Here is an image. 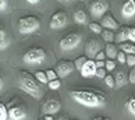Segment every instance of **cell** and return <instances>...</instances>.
Returning <instances> with one entry per match:
<instances>
[{
    "label": "cell",
    "instance_id": "34",
    "mask_svg": "<svg viewBox=\"0 0 135 120\" xmlns=\"http://www.w3.org/2000/svg\"><path fill=\"white\" fill-rule=\"evenodd\" d=\"M106 76H107V70H106V67H103V68H98L96 77H99V78H104Z\"/></svg>",
    "mask_w": 135,
    "mask_h": 120
},
{
    "label": "cell",
    "instance_id": "21",
    "mask_svg": "<svg viewBox=\"0 0 135 120\" xmlns=\"http://www.w3.org/2000/svg\"><path fill=\"white\" fill-rule=\"evenodd\" d=\"M120 49L127 54H135V45L132 43H128V42L120 43Z\"/></svg>",
    "mask_w": 135,
    "mask_h": 120
},
{
    "label": "cell",
    "instance_id": "15",
    "mask_svg": "<svg viewBox=\"0 0 135 120\" xmlns=\"http://www.w3.org/2000/svg\"><path fill=\"white\" fill-rule=\"evenodd\" d=\"M88 14L85 13V10H82V8H79V10H77L75 13H74V21H75L78 25H89V20H88Z\"/></svg>",
    "mask_w": 135,
    "mask_h": 120
},
{
    "label": "cell",
    "instance_id": "33",
    "mask_svg": "<svg viewBox=\"0 0 135 120\" xmlns=\"http://www.w3.org/2000/svg\"><path fill=\"white\" fill-rule=\"evenodd\" d=\"M127 64L131 67H135V54H127Z\"/></svg>",
    "mask_w": 135,
    "mask_h": 120
},
{
    "label": "cell",
    "instance_id": "41",
    "mask_svg": "<svg viewBox=\"0 0 135 120\" xmlns=\"http://www.w3.org/2000/svg\"><path fill=\"white\" fill-rule=\"evenodd\" d=\"M3 89H4V78L2 77V78H0V91L3 92Z\"/></svg>",
    "mask_w": 135,
    "mask_h": 120
},
{
    "label": "cell",
    "instance_id": "5",
    "mask_svg": "<svg viewBox=\"0 0 135 120\" xmlns=\"http://www.w3.org/2000/svg\"><path fill=\"white\" fill-rule=\"evenodd\" d=\"M41 28V20L35 16H27L18 20V31L22 35H29L39 31Z\"/></svg>",
    "mask_w": 135,
    "mask_h": 120
},
{
    "label": "cell",
    "instance_id": "12",
    "mask_svg": "<svg viewBox=\"0 0 135 120\" xmlns=\"http://www.w3.org/2000/svg\"><path fill=\"white\" fill-rule=\"evenodd\" d=\"M98 73V66H96V60H92V59H88V62L85 63V66L81 70V76L84 78H89V77H93L96 76Z\"/></svg>",
    "mask_w": 135,
    "mask_h": 120
},
{
    "label": "cell",
    "instance_id": "11",
    "mask_svg": "<svg viewBox=\"0 0 135 120\" xmlns=\"http://www.w3.org/2000/svg\"><path fill=\"white\" fill-rule=\"evenodd\" d=\"M56 73L59 78H66L67 76H70L75 68V63L74 62H70V60H60V62L56 64Z\"/></svg>",
    "mask_w": 135,
    "mask_h": 120
},
{
    "label": "cell",
    "instance_id": "18",
    "mask_svg": "<svg viewBox=\"0 0 135 120\" xmlns=\"http://www.w3.org/2000/svg\"><path fill=\"white\" fill-rule=\"evenodd\" d=\"M104 52H106V57H109L110 60L117 59L118 50H117V48H116L114 43H107L106 46H104Z\"/></svg>",
    "mask_w": 135,
    "mask_h": 120
},
{
    "label": "cell",
    "instance_id": "17",
    "mask_svg": "<svg viewBox=\"0 0 135 120\" xmlns=\"http://www.w3.org/2000/svg\"><path fill=\"white\" fill-rule=\"evenodd\" d=\"M128 31H129V27H124V28L120 29V31L116 34V38H114L116 43H124V42L129 41L128 39Z\"/></svg>",
    "mask_w": 135,
    "mask_h": 120
},
{
    "label": "cell",
    "instance_id": "7",
    "mask_svg": "<svg viewBox=\"0 0 135 120\" xmlns=\"http://www.w3.org/2000/svg\"><path fill=\"white\" fill-rule=\"evenodd\" d=\"M109 11V0H93L89 6V13L93 20H102Z\"/></svg>",
    "mask_w": 135,
    "mask_h": 120
},
{
    "label": "cell",
    "instance_id": "27",
    "mask_svg": "<svg viewBox=\"0 0 135 120\" xmlns=\"http://www.w3.org/2000/svg\"><path fill=\"white\" fill-rule=\"evenodd\" d=\"M103 80H104V84H106L109 88H114L116 82H114V77H113V76H106Z\"/></svg>",
    "mask_w": 135,
    "mask_h": 120
},
{
    "label": "cell",
    "instance_id": "28",
    "mask_svg": "<svg viewBox=\"0 0 135 120\" xmlns=\"http://www.w3.org/2000/svg\"><path fill=\"white\" fill-rule=\"evenodd\" d=\"M46 76L49 78V81H53V80H57L59 76H57V73H56V70H46Z\"/></svg>",
    "mask_w": 135,
    "mask_h": 120
},
{
    "label": "cell",
    "instance_id": "30",
    "mask_svg": "<svg viewBox=\"0 0 135 120\" xmlns=\"http://www.w3.org/2000/svg\"><path fill=\"white\" fill-rule=\"evenodd\" d=\"M60 78H57V80H53V81H49V88L50 89H59L60 88Z\"/></svg>",
    "mask_w": 135,
    "mask_h": 120
},
{
    "label": "cell",
    "instance_id": "37",
    "mask_svg": "<svg viewBox=\"0 0 135 120\" xmlns=\"http://www.w3.org/2000/svg\"><path fill=\"white\" fill-rule=\"evenodd\" d=\"M104 56H106V52L102 50V52H99L96 54V57H95V60H104Z\"/></svg>",
    "mask_w": 135,
    "mask_h": 120
},
{
    "label": "cell",
    "instance_id": "14",
    "mask_svg": "<svg viewBox=\"0 0 135 120\" xmlns=\"http://www.w3.org/2000/svg\"><path fill=\"white\" fill-rule=\"evenodd\" d=\"M100 25L104 29H110V31H117V29H120L118 21H116V18H114L112 14H109V13L100 20Z\"/></svg>",
    "mask_w": 135,
    "mask_h": 120
},
{
    "label": "cell",
    "instance_id": "25",
    "mask_svg": "<svg viewBox=\"0 0 135 120\" xmlns=\"http://www.w3.org/2000/svg\"><path fill=\"white\" fill-rule=\"evenodd\" d=\"M0 120H8V108L4 103H0Z\"/></svg>",
    "mask_w": 135,
    "mask_h": 120
},
{
    "label": "cell",
    "instance_id": "31",
    "mask_svg": "<svg viewBox=\"0 0 135 120\" xmlns=\"http://www.w3.org/2000/svg\"><path fill=\"white\" fill-rule=\"evenodd\" d=\"M116 68V60H106V70L107 71H113Z\"/></svg>",
    "mask_w": 135,
    "mask_h": 120
},
{
    "label": "cell",
    "instance_id": "19",
    "mask_svg": "<svg viewBox=\"0 0 135 120\" xmlns=\"http://www.w3.org/2000/svg\"><path fill=\"white\" fill-rule=\"evenodd\" d=\"M8 46H10V38H8L7 32L2 28L0 29V49L4 50V49H7Z\"/></svg>",
    "mask_w": 135,
    "mask_h": 120
},
{
    "label": "cell",
    "instance_id": "22",
    "mask_svg": "<svg viewBox=\"0 0 135 120\" xmlns=\"http://www.w3.org/2000/svg\"><path fill=\"white\" fill-rule=\"evenodd\" d=\"M126 108H127V112L131 114V116L135 117V98H134V96H131V98L127 99Z\"/></svg>",
    "mask_w": 135,
    "mask_h": 120
},
{
    "label": "cell",
    "instance_id": "38",
    "mask_svg": "<svg viewBox=\"0 0 135 120\" xmlns=\"http://www.w3.org/2000/svg\"><path fill=\"white\" fill-rule=\"evenodd\" d=\"M96 66L98 68H103V67H106V62L104 60H96Z\"/></svg>",
    "mask_w": 135,
    "mask_h": 120
},
{
    "label": "cell",
    "instance_id": "45",
    "mask_svg": "<svg viewBox=\"0 0 135 120\" xmlns=\"http://www.w3.org/2000/svg\"><path fill=\"white\" fill-rule=\"evenodd\" d=\"M39 120H45V119H39Z\"/></svg>",
    "mask_w": 135,
    "mask_h": 120
},
{
    "label": "cell",
    "instance_id": "13",
    "mask_svg": "<svg viewBox=\"0 0 135 120\" xmlns=\"http://www.w3.org/2000/svg\"><path fill=\"white\" fill-rule=\"evenodd\" d=\"M121 17L124 20H131L135 17V0H127L121 7Z\"/></svg>",
    "mask_w": 135,
    "mask_h": 120
},
{
    "label": "cell",
    "instance_id": "24",
    "mask_svg": "<svg viewBox=\"0 0 135 120\" xmlns=\"http://www.w3.org/2000/svg\"><path fill=\"white\" fill-rule=\"evenodd\" d=\"M86 62H88V57H86V56H79V57H77L75 60H74V63H75V68L81 71L82 67L85 66V63H86Z\"/></svg>",
    "mask_w": 135,
    "mask_h": 120
},
{
    "label": "cell",
    "instance_id": "29",
    "mask_svg": "<svg viewBox=\"0 0 135 120\" xmlns=\"http://www.w3.org/2000/svg\"><path fill=\"white\" fill-rule=\"evenodd\" d=\"M117 62L121 63V64H126V63H127V53H124L123 50L118 52V54H117Z\"/></svg>",
    "mask_w": 135,
    "mask_h": 120
},
{
    "label": "cell",
    "instance_id": "32",
    "mask_svg": "<svg viewBox=\"0 0 135 120\" xmlns=\"http://www.w3.org/2000/svg\"><path fill=\"white\" fill-rule=\"evenodd\" d=\"M7 8H8V0H0V11L4 14L7 11Z\"/></svg>",
    "mask_w": 135,
    "mask_h": 120
},
{
    "label": "cell",
    "instance_id": "23",
    "mask_svg": "<svg viewBox=\"0 0 135 120\" xmlns=\"http://www.w3.org/2000/svg\"><path fill=\"white\" fill-rule=\"evenodd\" d=\"M33 76L41 84H49V78L46 76V71H35Z\"/></svg>",
    "mask_w": 135,
    "mask_h": 120
},
{
    "label": "cell",
    "instance_id": "42",
    "mask_svg": "<svg viewBox=\"0 0 135 120\" xmlns=\"http://www.w3.org/2000/svg\"><path fill=\"white\" fill-rule=\"evenodd\" d=\"M45 120H54V117L52 116V114H46V116H43Z\"/></svg>",
    "mask_w": 135,
    "mask_h": 120
},
{
    "label": "cell",
    "instance_id": "43",
    "mask_svg": "<svg viewBox=\"0 0 135 120\" xmlns=\"http://www.w3.org/2000/svg\"><path fill=\"white\" fill-rule=\"evenodd\" d=\"M95 120H110L109 117H98V119H95Z\"/></svg>",
    "mask_w": 135,
    "mask_h": 120
},
{
    "label": "cell",
    "instance_id": "6",
    "mask_svg": "<svg viewBox=\"0 0 135 120\" xmlns=\"http://www.w3.org/2000/svg\"><path fill=\"white\" fill-rule=\"evenodd\" d=\"M8 108V120H27V109L20 99H13L7 103Z\"/></svg>",
    "mask_w": 135,
    "mask_h": 120
},
{
    "label": "cell",
    "instance_id": "44",
    "mask_svg": "<svg viewBox=\"0 0 135 120\" xmlns=\"http://www.w3.org/2000/svg\"><path fill=\"white\" fill-rule=\"evenodd\" d=\"M56 120H67V117H66V116H61V117H59V119H56Z\"/></svg>",
    "mask_w": 135,
    "mask_h": 120
},
{
    "label": "cell",
    "instance_id": "4",
    "mask_svg": "<svg viewBox=\"0 0 135 120\" xmlns=\"http://www.w3.org/2000/svg\"><path fill=\"white\" fill-rule=\"evenodd\" d=\"M47 54L42 48H31L24 53L22 56V62L27 64L28 67H39L46 62Z\"/></svg>",
    "mask_w": 135,
    "mask_h": 120
},
{
    "label": "cell",
    "instance_id": "16",
    "mask_svg": "<svg viewBox=\"0 0 135 120\" xmlns=\"http://www.w3.org/2000/svg\"><path fill=\"white\" fill-rule=\"evenodd\" d=\"M127 74L123 71V70H116V76H114V82H116V85H114V88H121L124 85H127Z\"/></svg>",
    "mask_w": 135,
    "mask_h": 120
},
{
    "label": "cell",
    "instance_id": "2",
    "mask_svg": "<svg viewBox=\"0 0 135 120\" xmlns=\"http://www.w3.org/2000/svg\"><path fill=\"white\" fill-rule=\"evenodd\" d=\"M17 82H18V88L27 95H29V96L35 99H41L43 96V87H42L43 84L39 82L35 78V76H31L27 71H20L17 77Z\"/></svg>",
    "mask_w": 135,
    "mask_h": 120
},
{
    "label": "cell",
    "instance_id": "35",
    "mask_svg": "<svg viewBox=\"0 0 135 120\" xmlns=\"http://www.w3.org/2000/svg\"><path fill=\"white\" fill-rule=\"evenodd\" d=\"M128 39L131 42H135V27H129L128 31Z\"/></svg>",
    "mask_w": 135,
    "mask_h": 120
},
{
    "label": "cell",
    "instance_id": "26",
    "mask_svg": "<svg viewBox=\"0 0 135 120\" xmlns=\"http://www.w3.org/2000/svg\"><path fill=\"white\" fill-rule=\"evenodd\" d=\"M89 29H91L92 32H95V34H102V31H103V27L100 25L99 22H89Z\"/></svg>",
    "mask_w": 135,
    "mask_h": 120
},
{
    "label": "cell",
    "instance_id": "8",
    "mask_svg": "<svg viewBox=\"0 0 135 120\" xmlns=\"http://www.w3.org/2000/svg\"><path fill=\"white\" fill-rule=\"evenodd\" d=\"M102 49H103V42L100 41V39H98V38H92V39H89V41L85 43V56H86L88 59H93L96 57V54L99 52H102Z\"/></svg>",
    "mask_w": 135,
    "mask_h": 120
},
{
    "label": "cell",
    "instance_id": "3",
    "mask_svg": "<svg viewBox=\"0 0 135 120\" xmlns=\"http://www.w3.org/2000/svg\"><path fill=\"white\" fill-rule=\"evenodd\" d=\"M84 41V35L81 32H77V31H73V32H68L64 36L60 39L59 42V49L64 53H73L78 50L82 45Z\"/></svg>",
    "mask_w": 135,
    "mask_h": 120
},
{
    "label": "cell",
    "instance_id": "40",
    "mask_svg": "<svg viewBox=\"0 0 135 120\" xmlns=\"http://www.w3.org/2000/svg\"><path fill=\"white\" fill-rule=\"evenodd\" d=\"M59 3H61V4H70V3H73L74 0H57Z\"/></svg>",
    "mask_w": 135,
    "mask_h": 120
},
{
    "label": "cell",
    "instance_id": "10",
    "mask_svg": "<svg viewBox=\"0 0 135 120\" xmlns=\"http://www.w3.org/2000/svg\"><path fill=\"white\" fill-rule=\"evenodd\" d=\"M68 24V16L66 11H63V10H59L56 11L52 16L50 18V22H49V25H50L52 29H63Z\"/></svg>",
    "mask_w": 135,
    "mask_h": 120
},
{
    "label": "cell",
    "instance_id": "39",
    "mask_svg": "<svg viewBox=\"0 0 135 120\" xmlns=\"http://www.w3.org/2000/svg\"><path fill=\"white\" fill-rule=\"evenodd\" d=\"M39 2H41V0H27V3L32 4V6H36V4H39Z\"/></svg>",
    "mask_w": 135,
    "mask_h": 120
},
{
    "label": "cell",
    "instance_id": "46",
    "mask_svg": "<svg viewBox=\"0 0 135 120\" xmlns=\"http://www.w3.org/2000/svg\"><path fill=\"white\" fill-rule=\"evenodd\" d=\"M84 2H86V0H84Z\"/></svg>",
    "mask_w": 135,
    "mask_h": 120
},
{
    "label": "cell",
    "instance_id": "9",
    "mask_svg": "<svg viewBox=\"0 0 135 120\" xmlns=\"http://www.w3.org/2000/svg\"><path fill=\"white\" fill-rule=\"evenodd\" d=\"M60 109H61V102L56 98H49L42 103L41 113L43 116H46V114H52L53 116V114H57L60 112Z\"/></svg>",
    "mask_w": 135,
    "mask_h": 120
},
{
    "label": "cell",
    "instance_id": "20",
    "mask_svg": "<svg viewBox=\"0 0 135 120\" xmlns=\"http://www.w3.org/2000/svg\"><path fill=\"white\" fill-rule=\"evenodd\" d=\"M100 35H102V39H103L104 42H107V43H113L114 38H116L114 32H113V31H110V29H103Z\"/></svg>",
    "mask_w": 135,
    "mask_h": 120
},
{
    "label": "cell",
    "instance_id": "36",
    "mask_svg": "<svg viewBox=\"0 0 135 120\" xmlns=\"http://www.w3.org/2000/svg\"><path fill=\"white\" fill-rule=\"evenodd\" d=\"M128 82H129V84H135V67H132V68H131V71H129Z\"/></svg>",
    "mask_w": 135,
    "mask_h": 120
},
{
    "label": "cell",
    "instance_id": "1",
    "mask_svg": "<svg viewBox=\"0 0 135 120\" xmlns=\"http://www.w3.org/2000/svg\"><path fill=\"white\" fill-rule=\"evenodd\" d=\"M71 98L81 106L92 108V109H102L106 106V98L99 91H92V89H73Z\"/></svg>",
    "mask_w": 135,
    "mask_h": 120
}]
</instances>
